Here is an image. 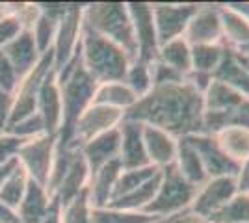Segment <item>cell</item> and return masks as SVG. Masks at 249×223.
<instances>
[{"mask_svg":"<svg viewBox=\"0 0 249 223\" xmlns=\"http://www.w3.org/2000/svg\"><path fill=\"white\" fill-rule=\"evenodd\" d=\"M124 119L162 128L175 138L203 132V93L184 82L156 86L138 99Z\"/></svg>","mask_w":249,"mask_h":223,"instance_id":"6da1fadb","label":"cell"},{"mask_svg":"<svg viewBox=\"0 0 249 223\" xmlns=\"http://www.w3.org/2000/svg\"><path fill=\"white\" fill-rule=\"evenodd\" d=\"M60 93H62V127L58 132V143L60 145H73V130L78 117L84 110L91 106L93 103L97 82L86 73L80 62V51L71 60V64L60 73H56Z\"/></svg>","mask_w":249,"mask_h":223,"instance_id":"7a4b0ae2","label":"cell"},{"mask_svg":"<svg viewBox=\"0 0 249 223\" xmlns=\"http://www.w3.org/2000/svg\"><path fill=\"white\" fill-rule=\"evenodd\" d=\"M229 127H249V99L214 80L203 93V134H218Z\"/></svg>","mask_w":249,"mask_h":223,"instance_id":"3957f363","label":"cell"},{"mask_svg":"<svg viewBox=\"0 0 249 223\" xmlns=\"http://www.w3.org/2000/svg\"><path fill=\"white\" fill-rule=\"evenodd\" d=\"M80 62L86 73L97 84H108V82H123L132 60L119 45L108 41L106 37L84 26L80 39Z\"/></svg>","mask_w":249,"mask_h":223,"instance_id":"277c9868","label":"cell"},{"mask_svg":"<svg viewBox=\"0 0 249 223\" xmlns=\"http://www.w3.org/2000/svg\"><path fill=\"white\" fill-rule=\"evenodd\" d=\"M82 22L88 30L119 45L124 52L130 56V60H136L138 45H136L134 28H132L126 2H89V4H84Z\"/></svg>","mask_w":249,"mask_h":223,"instance_id":"5b68a950","label":"cell"},{"mask_svg":"<svg viewBox=\"0 0 249 223\" xmlns=\"http://www.w3.org/2000/svg\"><path fill=\"white\" fill-rule=\"evenodd\" d=\"M196 193H197V186L190 184L177 171L175 166H167L162 170V181L155 199L143 210V214L155 220H169L177 214L190 210Z\"/></svg>","mask_w":249,"mask_h":223,"instance_id":"8992f818","label":"cell"},{"mask_svg":"<svg viewBox=\"0 0 249 223\" xmlns=\"http://www.w3.org/2000/svg\"><path fill=\"white\" fill-rule=\"evenodd\" d=\"M82 11L84 4H71L67 13L58 22L56 37L52 43V65L54 71L60 73L71 64L74 56L80 51V39H82Z\"/></svg>","mask_w":249,"mask_h":223,"instance_id":"52a82bcc","label":"cell"},{"mask_svg":"<svg viewBox=\"0 0 249 223\" xmlns=\"http://www.w3.org/2000/svg\"><path fill=\"white\" fill-rule=\"evenodd\" d=\"M56 143H58V136L41 134V136L26 139L19 147L15 158L22 170L28 173L30 181L47 186L54 154H56Z\"/></svg>","mask_w":249,"mask_h":223,"instance_id":"ba28073f","label":"cell"},{"mask_svg":"<svg viewBox=\"0 0 249 223\" xmlns=\"http://www.w3.org/2000/svg\"><path fill=\"white\" fill-rule=\"evenodd\" d=\"M51 69H54V65H52V52H47L39 58L37 65L32 69L30 73L19 80V84H17L15 91H13L10 125L26 119V117L32 116V114H36L39 87H41L43 80H45V76H47V73H49ZM10 125H8V127H10Z\"/></svg>","mask_w":249,"mask_h":223,"instance_id":"9c48e42d","label":"cell"},{"mask_svg":"<svg viewBox=\"0 0 249 223\" xmlns=\"http://www.w3.org/2000/svg\"><path fill=\"white\" fill-rule=\"evenodd\" d=\"M153 19H155L158 45L182 37L188 22L197 10L196 2L173 4V2H153Z\"/></svg>","mask_w":249,"mask_h":223,"instance_id":"30bf717a","label":"cell"},{"mask_svg":"<svg viewBox=\"0 0 249 223\" xmlns=\"http://www.w3.org/2000/svg\"><path fill=\"white\" fill-rule=\"evenodd\" d=\"M124 119L121 110H115L103 104H91L84 110V114L78 117L73 130V145H82L89 139L101 136L108 130L117 128Z\"/></svg>","mask_w":249,"mask_h":223,"instance_id":"8fae6325","label":"cell"},{"mask_svg":"<svg viewBox=\"0 0 249 223\" xmlns=\"http://www.w3.org/2000/svg\"><path fill=\"white\" fill-rule=\"evenodd\" d=\"M238 193V184L236 177H214L208 179L203 186L197 188V193L192 201L190 212L208 220L212 214H216L225 205Z\"/></svg>","mask_w":249,"mask_h":223,"instance_id":"7c38bea8","label":"cell"},{"mask_svg":"<svg viewBox=\"0 0 249 223\" xmlns=\"http://www.w3.org/2000/svg\"><path fill=\"white\" fill-rule=\"evenodd\" d=\"M130 13V21L134 28L138 56L143 62H155L158 54V37H156L155 19H153V6L151 2H126Z\"/></svg>","mask_w":249,"mask_h":223,"instance_id":"4fadbf2b","label":"cell"},{"mask_svg":"<svg viewBox=\"0 0 249 223\" xmlns=\"http://www.w3.org/2000/svg\"><path fill=\"white\" fill-rule=\"evenodd\" d=\"M182 37L190 43V47L223 43V26H221V17H219V4H197V10L188 22Z\"/></svg>","mask_w":249,"mask_h":223,"instance_id":"5bb4252c","label":"cell"},{"mask_svg":"<svg viewBox=\"0 0 249 223\" xmlns=\"http://www.w3.org/2000/svg\"><path fill=\"white\" fill-rule=\"evenodd\" d=\"M186 138L190 139L194 149L197 151L208 179H214V177H236L238 175L240 166L236 162H232L219 149L214 136L201 132V134H192V136H186Z\"/></svg>","mask_w":249,"mask_h":223,"instance_id":"9a60e30c","label":"cell"},{"mask_svg":"<svg viewBox=\"0 0 249 223\" xmlns=\"http://www.w3.org/2000/svg\"><path fill=\"white\" fill-rule=\"evenodd\" d=\"M88 182H89V168L86 164V158H84L80 147L74 145L73 153H71V160H69V166H67L63 177L60 179L56 190L52 193V201H56L60 206L69 205L82 191H86Z\"/></svg>","mask_w":249,"mask_h":223,"instance_id":"2e32d148","label":"cell"},{"mask_svg":"<svg viewBox=\"0 0 249 223\" xmlns=\"http://www.w3.org/2000/svg\"><path fill=\"white\" fill-rule=\"evenodd\" d=\"M36 112L43 119L45 132L52 134V136H58L60 127H62V93H60V86H58V78H56L54 69L47 73L41 87H39Z\"/></svg>","mask_w":249,"mask_h":223,"instance_id":"e0dca14e","label":"cell"},{"mask_svg":"<svg viewBox=\"0 0 249 223\" xmlns=\"http://www.w3.org/2000/svg\"><path fill=\"white\" fill-rule=\"evenodd\" d=\"M121 132V149H119V164L123 170H138L151 166L143 143V125L123 119L119 125Z\"/></svg>","mask_w":249,"mask_h":223,"instance_id":"ac0fdd59","label":"cell"},{"mask_svg":"<svg viewBox=\"0 0 249 223\" xmlns=\"http://www.w3.org/2000/svg\"><path fill=\"white\" fill-rule=\"evenodd\" d=\"M214 80H219L229 87L249 99V58L238 51H232L225 45V52L218 69L212 74Z\"/></svg>","mask_w":249,"mask_h":223,"instance_id":"d6986e66","label":"cell"},{"mask_svg":"<svg viewBox=\"0 0 249 223\" xmlns=\"http://www.w3.org/2000/svg\"><path fill=\"white\" fill-rule=\"evenodd\" d=\"M82 151L86 164L89 168V175L101 170L103 166L114 162L119 158V149H121V132L119 127L114 130H108L97 138L86 141L82 145H78Z\"/></svg>","mask_w":249,"mask_h":223,"instance_id":"ffe728a7","label":"cell"},{"mask_svg":"<svg viewBox=\"0 0 249 223\" xmlns=\"http://www.w3.org/2000/svg\"><path fill=\"white\" fill-rule=\"evenodd\" d=\"M143 143H145V153L147 158H149V164L153 168L164 170L167 166L175 164L178 138L171 136L169 132L162 130V128L143 125Z\"/></svg>","mask_w":249,"mask_h":223,"instance_id":"44dd1931","label":"cell"},{"mask_svg":"<svg viewBox=\"0 0 249 223\" xmlns=\"http://www.w3.org/2000/svg\"><path fill=\"white\" fill-rule=\"evenodd\" d=\"M0 51L10 60L11 67L15 69L19 80L30 73L32 69L37 65L39 58H41V54H39L37 47H36V41H34V35H32L30 30H22L15 39H11Z\"/></svg>","mask_w":249,"mask_h":223,"instance_id":"7402d4cb","label":"cell"},{"mask_svg":"<svg viewBox=\"0 0 249 223\" xmlns=\"http://www.w3.org/2000/svg\"><path fill=\"white\" fill-rule=\"evenodd\" d=\"M121 171H123V168H121L119 160H114V162L106 164L101 170H97L89 175V182H88L86 191H88V199H89L91 208H103V206L110 205Z\"/></svg>","mask_w":249,"mask_h":223,"instance_id":"603a6c76","label":"cell"},{"mask_svg":"<svg viewBox=\"0 0 249 223\" xmlns=\"http://www.w3.org/2000/svg\"><path fill=\"white\" fill-rule=\"evenodd\" d=\"M52 205H54V201L51 199L47 188L30 181L26 193H24L21 205L17 208L19 223H41L47 218V214L51 212Z\"/></svg>","mask_w":249,"mask_h":223,"instance_id":"cb8c5ba5","label":"cell"},{"mask_svg":"<svg viewBox=\"0 0 249 223\" xmlns=\"http://www.w3.org/2000/svg\"><path fill=\"white\" fill-rule=\"evenodd\" d=\"M219 17L223 26V43L232 51H246L249 47V21L238 11L229 8V4H219Z\"/></svg>","mask_w":249,"mask_h":223,"instance_id":"d4e9b609","label":"cell"},{"mask_svg":"<svg viewBox=\"0 0 249 223\" xmlns=\"http://www.w3.org/2000/svg\"><path fill=\"white\" fill-rule=\"evenodd\" d=\"M177 171L186 179L190 184L194 186H203L205 182L208 181V175L205 171V166L199 158L197 151L194 149V145L190 143V139L184 136V138H178V145H177V156H175V164Z\"/></svg>","mask_w":249,"mask_h":223,"instance_id":"484cf974","label":"cell"},{"mask_svg":"<svg viewBox=\"0 0 249 223\" xmlns=\"http://www.w3.org/2000/svg\"><path fill=\"white\" fill-rule=\"evenodd\" d=\"M136 103H138V97L124 82H108V84L97 86L91 104H103L126 114Z\"/></svg>","mask_w":249,"mask_h":223,"instance_id":"4316f807","label":"cell"},{"mask_svg":"<svg viewBox=\"0 0 249 223\" xmlns=\"http://www.w3.org/2000/svg\"><path fill=\"white\" fill-rule=\"evenodd\" d=\"M160 181H162V170L158 171L155 177H151L147 182H143L142 186H138L134 191L126 193L123 197L114 199L108 206L119 208V210H130V212H143L147 206L151 205V201L155 199L158 186H160Z\"/></svg>","mask_w":249,"mask_h":223,"instance_id":"83f0119b","label":"cell"},{"mask_svg":"<svg viewBox=\"0 0 249 223\" xmlns=\"http://www.w3.org/2000/svg\"><path fill=\"white\" fill-rule=\"evenodd\" d=\"M219 149L236 164L249 156V127H229L214 134Z\"/></svg>","mask_w":249,"mask_h":223,"instance_id":"f1b7e54d","label":"cell"},{"mask_svg":"<svg viewBox=\"0 0 249 223\" xmlns=\"http://www.w3.org/2000/svg\"><path fill=\"white\" fill-rule=\"evenodd\" d=\"M156 60L186 76L192 71V47L184 37H177L158 47Z\"/></svg>","mask_w":249,"mask_h":223,"instance_id":"f546056e","label":"cell"},{"mask_svg":"<svg viewBox=\"0 0 249 223\" xmlns=\"http://www.w3.org/2000/svg\"><path fill=\"white\" fill-rule=\"evenodd\" d=\"M28 184H30L28 173L17 164V168L11 171L10 177L2 182V186H0V201L17 212L22 197H24V193H26Z\"/></svg>","mask_w":249,"mask_h":223,"instance_id":"4dcf8cb0","label":"cell"},{"mask_svg":"<svg viewBox=\"0 0 249 223\" xmlns=\"http://www.w3.org/2000/svg\"><path fill=\"white\" fill-rule=\"evenodd\" d=\"M225 52V45H196L192 47V71L190 73H201L212 76L218 69L219 62Z\"/></svg>","mask_w":249,"mask_h":223,"instance_id":"1f68e13d","label":"cell"},{"mask_svg":"<svg viewBox=\"0 0 249 223\" xmlns=\"http://www.w3.org/2000/svg\"><path fill=\"white\" fill-rule=\"evenodd\" d=\"M210 223H249V193L238 191L216 214L208 218Z\"/></svg>","mask_w":249,"mask_h":223,"instance_id":"d6a6232c","label":"cell"},{"mask_svg":"<svg viewBox=\"0 0 249 223\" xmlns=\"http://www.w3.org/2000/svg\"><path fill=\"white\" fill-rule=\"evenodd\" d=\"M123 82L136 93L138 99L145 97L153 89V78H151V64L136 58L130 62Z\"/></svg>","mask_w":249,"mask_h":223,"instance_id":"836d02e7","label":"cell"},{"mask_svg":"<svg viewBox=\"0 0 249 223\" xmlns=\"http://www.w3.org/2000/svg\"><path fill=\"white\" fill-rule=\"evenodd\" d=\"M158 171L160 170H158V168H153V166L138 168V170H123L121 175H119V179H117V184H115L112 201L117 199V197H123V195L130 193V191H134L138 186H142V184L149 181L151 177H155Z\"/></svg>","mask_w":249,"mask_h":223,"instance_id":"e575fe53","label":"cell"},{"mask_svg":"<svg viewBox=\"0 0 249 223\" xmlns=\"http://www.w3.org/2000/svg\"><path fill=\"white\" fill-rule=\"evenodd\" d=\"M155 218L143 212H130V210H119L112 206L103 208H91V223H151Z\"/></svg>","mask_w":249,"mask_h":223,"instance_id":"d590c367","label":"cell"},{"mask_svg":"<svg viewBox=\"0 0 249 223\" xmlns=\"http://www.w3.org/2000/svg\"><path fill=\"white\" fill-rule=\"evenodd\" d=\"M58 22L52 17H47V15H39V19L36 21V24L32 26V35H34V41H36V47L39 54H47L51 52L52 43H54V37H56V30H58Z\"/></svg>","mask_w":249,"mask_h":223,"instance_id":"8d00e7d4","label":"cell"},{"mask_svg":"<svg viewBox=\"0 0 249 223\" xmlns=\"http://www.w3.org/2000/svg\"><path fill=\"white\" fill-rule=\"evenodd\" d=\"M60 222L62 223H91V205L88 199V191H82L76 199L60 206Z\"/></svg>","mask_w":249,"mask_h":223,"instance_id":"74e56055","label":"cell"},{"mask_svg":"<svg viewBox=\"0 0 249 223\" xmlns=\"http://www.w3.org/2000/svg\"><path fill=\"white\" fill-rule=\"evenodd\" d=\"M4 134H10V136H15L19 139H32L36 136H41V134H47L45 132V125H43V119L39 117V114H32L26 119L22 121H17L4 130Z\"/></svg>","mask_w":249,"mask_h":223,"instance_id":"f35d334b","label":"cell"},{"mask_svg":"<svg viewBox=\"0 0 249 223\" xmlns=\"http://www.w3.org/2000/svg\"><path fill=\"white\" fill-rule=\"evenodd\" d=\"M151 78H153V87H156V86L178 84V82H184L186 80L184 74H180L178 71L171 69L169 65L162 64L160 60L151 62Z\"/></svg>","mask_w":249,"mask_h":223,"instance_id":"ab89813d","label":"cell"},{"mask_svg":"<svg viewBox=\"0 0 249 223\" xmlns=\"http://www.w3.org/2000/svg\"><path fill=\"white\" fill-rule=\"evenodd\" d=\"M17 84H19V76L15 73V69L11 67L10 60L0 51V89L13 95Z\"/></svg>","mask_w":249,"mask_h":223,"instance_id":"60d3db41","label":"cell"},{"mask_svg":"<svg viewBox=\"0 0 249 223\" xmlns=\"http://www.w3.org/2000/svg\"><path fill=\"white\" fill-rule=\"evenodd\" d=\"M22 32L21 22L17 21V17H13L11 13L4 11V17L0 19V49H4L11 39H15Z\"/></svg>","mask_w":249,"mask_h":223,"instance_id":"b9f144b4","label":"cell"},{"mask_svg":"<svg viewBox=\"0 0 249 223\" xmlns=\"http://www.w3.org/2000/svg\"><path fill=\"white\" fill-rule=\"evenodd\" d=\"M24 143V139H19L10 134H0V166L8 164L10 160L17 156V151Z\"/></svg>","mask_w":249,"mask_h":223,"instance_id":"7bdbcfd3","label":"cell"},{"mask_svg":"<svg viewBox=\"0 0 249 223\" xmlns=\"http://www.w3.org/2000/svg\"><path fill=\"white\" fill-rule=\"evenodd\" d=\"M11 103H13V95L0 89V134H4V130L10 125Z\"/></svg>","mask_w":249,"mask_h":223,"instance_id":"ee69618b","label":"cell"},{"mask_svg":"<svg viewBox=\"0 0 249 223\" xmlns=\"http://www.w3.org/2000/svg\"><path fill=\"white\" fill-rule=\"evenodd\" d=\"M236 184H238V191L249 193V156L240 164L238 175H236Z\"/></svg>","mask_w":249,"mask_h":223,"instance_id":"f6af8a7d","label":"cell"},{"mask_svg":"<svg viewBox=\"0 0 249 223\" xmlns=\"http://www.w3.org/2000/svg\"><path fill=\"white\" fill-rule=\"evenodd\" d=\"M166 223H210V222L199 218L196 214H192L190 210H186V212H180L177 214V216H173V218H169Z\"/></svg>","mask_w":249,"mask_h":223,"instance_id":"bcb514c9","label":"cell"},{"mask_svg":"<svg viewBox=\"0 0 249 223\" xmlns=\"http://www.w3.org/2000/svg\"><path fill=\"white\" fill-rule=\"evenodd\" d=\"M0 223H19L17 212L0 201Z\"/></svg>","mask_w":249,"mask_h":223,"instance_id":"7dc6e473","label":"cell"},{"mask_svg":"<svg viewBox=\"0 0 249 223\" xmlns=\"http://www.w3.org/2000/svg\"><path fill=\"white\" fill-rule=\"evenodd\" d=\"M17 164H19V162H17V158H13V160H10L8 164L0 166V186H2V182H4L6 179H8V177H10L11 171L17 168Z\"/></svg>","mask_w":249,"mask_h":223,"instance_id":"c3c4849f","label":"cell"},{"mask_svg":"<svg viewBox=\"0 0 249 223\" xmlns=\"http://www.w3.org/2000/svg\"><path fill=\"white\" fill-rule=\"evenodd\" d=\"M41 223H62L60 222V205L54 201V205H52L51 212L47 214V218L43 220Z\"/></svg>","mask_w":249,"mask_h":223,"instance_id":"681fc988","label":"cell"},{"mask_svg":"<svg viewBox=\"0 0 249 223\" xmlns=\"http://www.w3.org/2000/svg\"><path fill=\"white\" fill-rule=\"evenodd\" d=\"M240 52L244 54V56H248V58H249V47H248V49H246V51H240Z\"/></svg>","mask_w":249,"mask_h":223,"instance_id":"f907efd6","label":"cell"},{"mask_svg":"<svg viewBox=\"0 0 249 223\" xmlns=\"http://www.w3.org/2000/svg\"><path fill=\"white\" fill-rule=\"evenodd\" d=\"M167 220H155V222H151V223H166Z\"/></svg>","mask_w":249,"mask_h":223,"instance_id":"816d5d0a","label":"cell"},{"mask_svg":"<svg viewBox=\"0 0 249 223\" xmlns=\"http://www.w3.org/2000/svg\"><path fill=\"white\" fill-rule=\"evenodd\" d=\"M4 17V10H2V6H0V19Z\"/></svg>","mask_w":249,"mask_h":223,"instance_id":"f5cc1de1","label":"cell"}]
</instances>
